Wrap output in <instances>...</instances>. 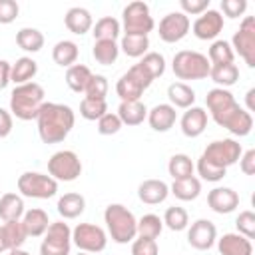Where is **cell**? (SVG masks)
<instances>
[{"instance_id":"1","label":"cell","mask_w":255,"mask_h":255,"mask_svg":"<svg viewBox=\"0 0 255 255\" xmlns=\"http://www.w3.org/2000/svg\"><path fill=\"white\" fill-rule=\"evenodd\" d=\"M207 110L213 118V122L219 128H225L229 133L245 137L251 133L253 128V116L241 108L235 100V96L225 88H213L205 96Z\"/></svg>"},{"instance_id":"2","label":"cell","mask_w":255,"mask_h":255,"mask_svg":"<svg viewBox=\"0 0 255 255\" xmlns=\"http://www.w3.org/2000/svg\"><path fill=\"white\" fill-rule=\"evenodd\" d=\"M243 149H241V143L231 139V137H225V139H215L211 141L203 153L199 155L197 159V173L201 175V179L205 181H221L227 173V167H231L233 163L239 161Z\"/></svg>"},{"instance_id":"3","label":"cell","mask_w":255,"mask_h":255,"mask_svg":"<svg viewBox=\"0 0 255 255\" xmlns=\"http://www.w3.org/2000/svg\"><path fill=\"white\" fill-rule=\"evenodd\" d=\"M38 124V135L44 143H60L68 137L76 124V114L66 104L56 102H44L36 116Z\"/></svg>"},{"instance_id":"4","label":"cell","mask_w":255,"mask_h":255,"mask_svg":"<svg viewBox=\"0 0 255 255\" xmlns=\"http://www.w3.org/2000/svg\"><path fill=\"white\" fill-rule=\"evenodd\" d=\"M44 88L36 82H28L22 86H16L10 94V112L22 122L36 120L40 108L44 106Z\"/></svg>"},{"instance_id":"5","label":"cell","mask_w":255,"mask_h":255,"mask_svg":"<svg viewBox=\"0 0 255 255\" xmlns=\"http://www.w3.org/2000/svg\"><path fill=\"white\" fill-rule=\"evenodd\" d=\"M104 221L110 237L116 243H129L137 237V219L122 203H110L104 211Z\"/></svg>"},{"instance_id":"6","label":"cell","mask_w":255,"mask_h":255,"mask_svg":"<svg viewBox=\"0 0 255 255\" xmlns=\"http://www.w3.org/2000/svg\"><path fill=\"white\" fill-rule=\"evenodd\" d=\"M171 70L179 80H205L211 64L205 54L195 50H179L171 60Z\"/></svg>"},{"instance_id":"7","label":"cell","mask_w":255,"mask_h":255,"mask_svg":"<svg viewBox=\"0 0 255 255\" xmlns=\"http://www.w3.org/2000/svg\"><path fill=\"white\" fill-rule=\"evenodd\" d=\"M122 24H124V34L128 36H147L153 28V16L149 12V6L141 0L129 2L124 12H122Z\"/></svg>"},{"instance_id":"8","label":"cell","mask_w":255,"mask_h":255,"mask_svg":"<svg viewBox=\"0 0 255 255\" xmlns=\"http://www.w3.org/2000/svg\"><path fill=\"white\" fill-rule=\"evenodd\" d=\"M18 191L24 197H32V199H50L58 191V181L48 173L24 171L18 177Z\"/></svg>"},{"instance_id":"9","label":"cell","mask_w":255,"mask_h":255,"mask_svg":"<svg viewBox=\"0 0 255 255\" xmlns=\"http://www.w3.org/2000/svg\"><path fill=\"white\" fill-rule=\"evenodd\" d=\"M48 173L56 181H74L82 175V161L76 151L60 149L48 159Z\"/></svg>"},{"instance_id":"10","label":"cell","mask_w":255,"mask_h":255,"mask_svg":"<svg viewBox=\"0 0 255 255\" xmlns=\"http://www.w3.org/2000/svg\"><path fill=\"white\" fill-rule=\"evenodd\" d=\"M72 229L64 221H54L48 225L44 239L40 243V255H70Z\"/></svg>"},{"instance_id":"11","label":"cell","mask_w":255,"mask_h":255,"mask_svg":"<svg viewBox=\"0 0 255 255\" xmlns=\"http://www.w3.org/2000/svg\"><path fill=\"white\" fill-rule=\"evenodd\" d=\"M151 86V80L143 74V70L133 64L116 84V94L120 96L122 102H137L141 94Z\"/></svg>"},{"instance_id":"12","label":"cell","mask_w":255,"mask_h":255,"mask_svg":"<svg viewBox=\"0 0 255 255\" xmlns=\"http://www.w3.org/2000/svg\"><path fill=\"white\" fill-rule=\"evenodd\" d=\"M72 243L84 253H100L108 245V235L100 225L78 223L72 229Z\"/></svg>"},{"instance_id":"13","label":"cell","mask_w":255,"mask_h":255,"mask_svg":"<svg viewBox=\"0 0 255 255\" xmlns=\"http://www.w3.org/2000/svg\"><path fill=\"white\" fill-rule=\"evenodd\" d=\"M231 48L237 52L249 68H255V18L245 16L239 24V30L231 38Z\"/></svg>"},{"instance_id":"14","label":"cell","mask_w":255,"mask_h":255,"mask_svg":"<svg viewBox=\"0 0 255 255\" xmlns=\"http://www.w3.org/2000/svg\"><path fill=\"white\" fill-rule=\"evenodd\" d=\"M189 28H191L189 16H185L183 12H169L159 20L157 34L165 44H175L187 36Z\"/></svg>"},{"instance_id":"15","label":"cell","mask_w":255,"mask_h":255,"mask_svg":"<svg viewBox=\"0 0 255 255\" xmlns=\"http://www.w3.org/2000/svg\"><path fill=\"white\" fill-rule=\"evenodd\" d=\"M217 241V227L209 219H197L187 229V243L197 251H207Z\"/></svg>"},{"instance_id":"16","label":"cell","mask_w":255,"mask_h":255,"mask_svg":"<svg viewBox=\"0 0 255 255\" xmlns=\"http://www.w3.org/2000/svg\"><path fill=\"white\" fill-rule=\"evenodd\" d=\"M193 34L199 40H213L221 34L223 30V16L219 10H205L203 14L197 16V20L193 22Z\"/></svg>"},{"instance_id":"17","label":"cell","mask_w":255,"mask_h":255,"mask_svg":"<svg viewBox=\"0 0 255 255\" xmlns=\"http://www.w3.org/2000/svg\"><path fill=\"white\" fill-rule=\"evenodd\" d=\"M207 205L219 215L233 213L239 207V193L231 187H213L207 193Z\"/></svg>"},{"instance_id":"18","label":"cell","mask_w":255,"mask_h":255,"mask_svg":"<svg viewBox=\"0 0 255 255\" xmlns=\"http://www.w3.org/2000/svg\"><path fill=\"white\" fill-rule=\"evenodd\" d=\"M179 126L185 137H199L207 128V112L199 106H191L183 112Z\"/></svg>"},{"instance_id":"19","label":"cell","mask_w":255,"mask_h":255,"mask_svg":"<svg viewBox=\"0 0 255 255\" xmlns=\"http://www.w3.org/2000/svg\"><path fill=\"white\" fill-rule=\"evenodd\" d=\"M147 122L153 131H169L177 122V112L169 104H157L147 110Z\"/></svg>"},{"instance_id":"20","label":"cell","mask_w":255,"mask_h":255,"mask_svg":"<svg viewBox=\"0 0 255 255\" xmlns=\"http://www.w3.org/2000/svg\"><path fill=\"white\" fill-rule=\"evenodd\" d=\"M169 195V185L161 179H145L137 187V197L145 205H157L163 203Z\"/></svg>"},{"instance_id":"21","label":"cell","mask_w":255,"mask_h":255,"mask_svg":"<svg viewBox=\"0 0 255 255\" xmlns=\"http://www.w3.org/2000/svg\"><path fill=\"white\" fill-rule=\"evenodd\" d=\"M217 249L221 255H253L251 239L241 233H223L217 239Z\"/></svg>"},{"instance_id":"22","label":"cell","mask_w":255,"mask_h":255,"mask_svg":"<svg viewBox=\"0 0 255 255\" xmlns=\"http://www.w3.org/2000/svg\"><path fill=\"white\" fill-rule=\"evenodd\" d=\"M64 24H66V28H68L72 34L82 36V34H86V32L92 30L94 18H92L90 10H86V8H82V6H74V8H70V10L66 12Z\"/></svg>"},{"instance_id":"23","label":"cell","mask_w":255,"mask_h":255,"mask_svg":"<svg viewBox=\"0 0 255 255\" xmlns=\"http://www.w3.org/2000/svg\"><path fill=\"white\" fill-rule=\"evenodd\" d=\"M22 225H24V231L28 237H42L50 225V219H48V213L44 209L32 207V209L24 211Z\"/></svg>"},{"instance_id":"24","label":"cell","mask_w":255,"mask_h":255,"mask_svg":"<svg viewBox=\"0 0 255 255\" xmlns=\"http://www.w3.org/2000/svg\"><path fill=\"white\" fill-rule=\"evenodd\" d=\"M116 114H118L122 126H139L147 118V108H145V104L141 100H137V102H122Z\"/></svg>"},{"instance_id":"25","label":"cell","mask_w":255,"mask_h":255,"mask_svg":"<svg viewBox=\"0 0 255 255\" xmlns=\"http://www.w3.org/2000/svg\"><path fill=\"white\" fill-rule=\"evenodd\" d=\"M167 98H169V106L187 110L195 104V90L185 82H173L167 86Z\"/></svg>"},{"instance_id":"26","label":"cell","mask_w":255,"mask_h":255,"mask_svg":"<svg viewBox=\"0 0 255 255\" xmlns=\"http://www.w3.org/2000/svg\"><path fill=\"white\" fill-rule=\"evenodd\" d=\"M58 213L64 217V219H76L84 213L86 209V199L82 193H76V191H70V193H64L60 199H58Z\"/></svg>"},{"instance_id":"27","label":"cell","mask_w":255,"mask_h":255,"mask_svg":"<svg viewBox=\"0 0 255 255\" xmlns=\"http://www.w3.org/2000/svg\"><path fill=\"white\" fill-rule=\"evenodd\" d=\"M24 199L18 193H4L0 195V219L2 221H18L24 215Z\"/></svg>"},{"instance_id":"28","label":"cell","mask_w":255,"mask_h":255,"mask_svg":"<svg viewBox=\"0 0 255 255\" xmlns=\"http://www.w3.org/2000/svg\"><path fill=\"white\" fill-rule=\"evenodd\" d=\"M36 74H38V64H36V60L28 58V56H22V58H18V60L12 64L10 82H14L16 86H22V84L32 82Z\"/></svg>"},{"instance_id":"29","label":"cell","mask_w":255,"mask_h":255,"mask_svg":"<svg viewBox=\"0 0 255 255\" xmlns=\"http://www.w3.org/2000/svg\"><path fill=\"white\" fill-rule=\"evenodd\" d=\"M169 193H173L179 201H193L201 193V181L195 175L185 177V179H173Z\"/></svg>"},{"instance_id":"30","label":"cell","mask_w":255,"mask_h":255,"mask_svg":"<svg viewBox=\"0 0 255 255\" xmlns=\"http://www.w3.org/2000/svg\"><path fill=\"white\" fill-rule=\"evenodd\" d=\"M78 54H80L78 44L72 42V40H60V42H56L54 48H52V60H54L58 66H62V68L74 66L76 60H78Z\"/></svg>"},{"instance_id":"31","label":"cell","mask_w":255,"mask_h":255,"mask_svg":"<svg viewBox=\"0 0 255 255\" xmlns=\"http://www.w3.org/2000/svg\"><path fill=\"white\" fill-rule=\"evenodd\" d=\"M92 56L102 66H112L120 56V46L114 40H94Z\"/></svg>"},{"instance_id":"32","label":"cell","mask_w":255,"mask_h":255,"mask_svg":"<svg viewBox=\"0 0 255 255\" xmlns=\"http://www.w3.org/2000/svg\"><path fill=\"white\" fill-rule=\"evenodd\" d=\"M209 78L217 84V88H229L233 84H237L239 80V68L235 64H217L211 66L209 70Z\"/></svg>"},{"instance_id":"33","label":"cell","mask_w":255,"mask_h":255,"mask_svg":"<svg viewBox=\"0 0 255 255\" xmlns=\"http://www.w3.org/2000/svg\"><path fill=\"white\" fill-rule=\"evenodd\" d=\"M90 78H92V72H90V68L84 66V64H74V66H70L68 72H66V84H68V88H70L72 92H76V94H84V92H86V86H88Z\"/></svg>"},{"instance_id":"34","label":"cell","mask_w":255,"mask_h":255,"mask_svg":"<svg viewBox=\"0 0 255 255\" xmlns=\"http://www.w3.org/2000/svg\"><path fill=\"white\" fill-rule=\"evenodd\" d=\"M16 44L24 52H40L44 48V34L38 28H20L16 32Z\"/></svg>"},{"instance_id":"35","label":"cell","mask_w":255,"mask_h":255,"mask_svg":"<svg viewBox=\"0 0 255 255\" xmlns=\"http://www.w3.org/2000/svg\"><path fill=\"white\" fill-rule=\"evenodd\" d=\"M122 32V24L114 18V16H104L100 18L94 26H92V34H94V40H118Z\"/></svg>"},{"instance_id":"36","label":"cell","mask_w":255,"mask_h":255,"mask_svg":"<svg viewBox=\"0 0 255 255\" xmlns=\"http://www.w3.org/2000/svg\"><path fill=\"white\" fill-rule=\"evenodd\" d=\"M147 48H149V38L147 36H128L124 34L122 36V42H120V50L129 56V58H141L147 54Z\"/></svg>"},{"instance_id":"37","label":"cell","mask_w":255,"mask_h":255,"mask_svg":"<svg viewBox=\"0 0 255 255\" xmlns=\"http://www.w3.org/2000/svg\"><path fill=\"white\" fill-rule=\"evenodd\" d=\"M137 66L143 70V74L153 82L155 78L163 76L165 72V58L159 52H147L145 56H141V60L137 62Z\"/></svg>"},{"instance_id":"38","label":"cell","mask_w":255,"mask_h":255,"mask_svg":"<svg viewBox=\"0 0 255 255\" xmlns=\"http://www.w3.org/2000/svg\"><path fill=\"white\" fill-rule=\"evenodd\" d=\"M193 161L187 153H175L169 157V163H167V171L173 179H185V177H191L193 175Z\"/></svg>"},{"instance_id":"39","label":"cell","mask_w":255,"mask_h":255,"mask_svg":"<svg viewBox=\"0 0 255 255\" xmlns=\"http://www.w3.org/2000/svg\"><path fill=\"white\" fill-rule=\"evenodd\" d=\"M163 231V221L155 213H145L143 217L137 219V237L145 239H157Z\"/></svg>"},{"instance_id":"40","label":"cell","mask_w":255,"mask_h":255,"mask_svg":"<svg viewBox=\"0 0 255 255\" xmlns=\"http://www.w3.org/2000/svg\"><path fill=\"white\" fill-rule=\"evenodd\" d=\"M207 60H209L211 66H217V64H233L235 52H233V48H231L229 42H225V40H215V42L209 46Z\"/></svg>"},{"instance_id":"41","label":"cell","mask_w":255,"mask_h":255,"mask_svg":"<svg viewBox=\"0 0 255 255\" xmlns=\"http://www.w3.org/2000/svg\"><path fill=\"white\" fill-rule=\"evenodd\" d=\"M161 221H163V225H165L167 229H171V231H183V229H187V225H189V215H187V211H185L183 207L171 205V207L165 209Z\"/></svg>"},{"instance_id":"42","label":"cell","mask_w":255,"mask_h":255,"mask_svg":"<svg viewBox=\"0 0 255 255\" xmlns=\"http://www.w3.org/2000/svg\"><path fill=\"white\" fill-rule=\"evenodd\" d=\"M2 229H4V235H6V241H8L10 251H12V249H20V247L24 245V241H26L28 235H26V231H24L22 219H18V221H4Z\"/></svg>"},{"instance_id":"43","label":"cell","mask_w":255,"mask_h":255,"mask_svg":"<svg viewBox=\"0 0 255 255\" xmlns=\"http://www.w3.org/2000/svg\"><path fill=\"white\" fill-rule=\"evenodd\" d=\"M104 114H108V104L106 100H92V98H84L80 102V116L84 120L96 122L100 120Z\"/></svg>"},{"instance_id":"44","label":"cell","mask_w":255,"mask_h":255,"mask_svg":"<svg viewBox=\"0 0 255 255\" xmlns=\"http://www.w3.org/2000/svg\"><path fill=\"white\" fill-rule=\"evenodd\" d=\"M108 90H110V84H108V78L102 76V74H92L88 86H86V96L84 98H92V100H106L108 96Z\"/></svg>"},{"instance_id":"45","label":"cell","mask_w":255,"mask_h":255,"mask_svg":"<svg viewBox=\"0 0 255 255\" xmlns=\"http://www.w3.org/2000/svg\"><path fill=\"white\" fill-rule=\"evenodd\" d=\"M235 225H237V233H241L243 237L247 239H253L255 237V213L253 211H241L235 219Z\"/></svg>"},{"instance_id":"46","label":"cell","mask_w":255,"mask_h":255,"mask_svg":"<svg viewBox=\"0 0 255 255\" xmlns=\"http://www.w3.org/2000/svg\"><path fill=\"white\" fill-rule=\"evenodd\" d=\"M120 129H122V122H120L118 114L108 112L98 120V133H102V135H114Z\"/></svg>"},{"instance_id":"47","label":"cell","mask_w":255,"mask_h":255,"mask_svg":"<svg viewBox=\"0 0 255 255\" xmlns=\"http://www.w3.org/2000/svg\"><path fill=\"white\" fill-rule=\"evenodd\" d=\"M131 255H159L157 243L155 239H145V237H137L131 243Z\"/></svg>"},{"instance_id":"48","label":"cell","mask_w":255,"mask_h":255,"mask_svg":"<svg viewBox=\"0 0 255 255\" xmlns=\"http://www.w3.org/2000/svg\"><path fill=\"white\" fill-rule=\"evenodd\" d=\"M20 6L16 0H0V24H12L18 18Z\"/></svg>"},{"instance_id":"49","label":"cell","mask_w":255,"mask_h":255,"mask_svg":"<svg viewBox=\"0 0 255 255\" xmlns=\"http://www.w3.org/2000/svg\"><path fill=\"white\" fill-rule=\"evenodd\" d=\"M179 6L185 16H199L209 10V0H181Z\"/></svg>"},{"instance_id":"50","label":"cell","mask_w":255,"mask_h":255,"mask_svg":"<svg viewBox=\"0 0 255 255\" xmlns=\"http://www.w3.org/2000/svg\"><path fill=\"white\" fill-rule=\"evenodd\" d=\"M221 10L227 18H239L245 14L247 2L245 0H221Z\"/></svg>"},{"instance_id":"51","label":"cell","mask_w":255,"mask_h":255,"mask_svg":"<svg viewBox=\"0 0 255 255\" xmlns=\"http://www.w3.org/2000/svg\"><path fill=\"white\" fill-rule=\"evenodd\" d=\"M239 167H241V171L245 175H253L255 173V149H247L245 153H241Z\"/></svg>"},{"instance_id":"52","label":"cell","mask_w":255,"mask_h":255,"mask_svg":"<svg viewBox=\"0 0 255 255\" xmlns=\"http://www.w3.org/2000/svg\"><path fill=\"white\" fill-rule=\"evenodd\" d=\"M12 131V114L0 108V137H8Z\"/></svg>"},{"instance_id":"53","label":"cell","mask_w":255,"mask_h":255,"mask_svg":"<svg viewBox=\"0 0 255 255\" xmlns=\"http://www.w3.org/2000/svg\"><path fill=\"white\" fill-rule=\"evenodd\" d=\"M10 72H12V64L6 60H0V90H4L10 84Z\"/></svg>"},{"instance_id":"54","label":"cell","mask_w":255,"mask_h":255,"mask_svg":"<svg viewBox=\"0 0 255 255\" xmlns=\"http://www.w3.org/2000/svg\"><path fill=\"white\" fill-rule=\"evenodd\" d=\"M253 96H255V88L247 90V94H245V100H247V112H249V114L255 110V102H253Z\"/></svg>"},{"instance_id":"55","label":"cell","mask_w":255,"mask_h":255,"mask_svg":"<svg viewBox=\"0 0 255 255\" xmlns=\"http://www.w3.org/2000/svg\"><path fill=\"white\" fill-rule=\"evenodd\" d=\"M4 251H10V247H8V241H6L4 229H2V225H0V253H4Z\"/></svg>"},{"instance_id":"56","label":"cell","mask_w":255,"mask_h":255,"mask_svg":"<svg viewBox=\"0 0 255 255\" xmlns=\"http://www.w3.org/2000/svg\"><path fill=\"white\" fill-rule=\"evenodd\" d=\"M8 255H30L28 251H24V249H12Z\"/></svg>"},{"instance_id":"57","label":"cell","mask_w":255,"mask_h":255,"mask_svg":"<svg viewBox=\"0 0 255 255\" xmlns=\"http://www.w3.org/2000/svg\"><path fill=\"white\" fill-rule=\"evenodd\" d=\"M78 255H90V253H84V251H80V253H78Z\"/></svg>"}]
</instances>
